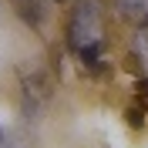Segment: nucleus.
Returning <instances> with one entry per match:
<instances>
[{
	"label": "nucleus",
	"mask_w": 148,
	"mask_h": 148,
	"mask_svg": "<svg viewBox=\"0 0 148 148\" xmlns=\"http://www.w3.org/2000/svg\"><path fill=\"white\" fill-rule=\"evenodd\" d=\"M114 10L128 24H148V0H114Z\"/></svg>",
	"instance_id": "2"
},
{
	"label": "nucleus",
	"mask_w": 148,
	"mask_h": 148,
	"mask_svg": "<svg viewBox=\"0 0 148 148\" xmlns=\"http://www.w3.org/2000/svg\"><path fill=\"white\" fill-rule=\"evenodd\" d=\"M57 3H61V0H57Z\"/></svg>",
	"instance_id": "3"
},
{
	"label": "nucleus",
	"mask_w": 148,
	"mask_h": 148,
	"mask_svg": "<svg viewBox=\"0 0 148 148\" xmlns=\"http://www.w3.org/2000/svg\"><path fill=\"white\" fill-rule=\"evenodd\" d=\"M67 47L84 67H101L104 61V17L98 0H81L67 20Z\"/></svg>",
	"instance_id": "1"
}]
</instances>
